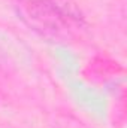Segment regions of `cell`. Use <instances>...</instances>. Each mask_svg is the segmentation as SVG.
Wrapping results in <instances>:
<instances>
[]
</instances>
